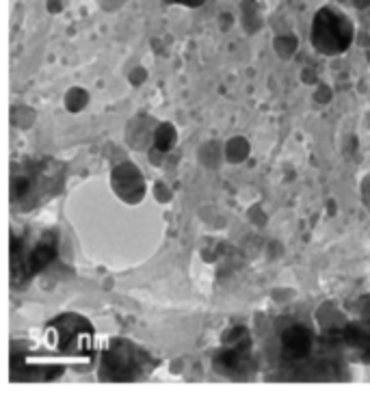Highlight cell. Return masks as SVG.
<instances>
[{
  "label": "cell",
  "mask_w": 370,
  "mask_h": 411,
  "mask_svg": "<svg viewBox=\"0 0 370 411\" xmlns=\"http://www.w3.org/2000/svg\"><path fill=\"white\" fill-rule=\"evenodd\" d=\"M46 342L56 355L89 362L93 353V329L83 316L65 314L46 327Z\"/></svg>",
  "instance_id": "cell-1"
},
{
  "label": "cell",
  "mask_w": 370,
  "mask_h": 411,
  "mask_svg": "<svg viewBox=\"0 0 370 411\" xmlns=\"http://www.w3.org/2000/svg\"><path fill=\"white\" fill-rule=\"evenodd\" d=\"M312 46L327 56L342 54L351 48L353 37H355V28L353 22L349 20L347 13L340 9H335L331 5L321 7L312 20Z\"/></svg>",
  "instance_id": "cell-2"
},
{
  "label": "cell",
  "mask_w": 370,
  "mask_h": 411,
  "mask_svg": "<svg viewBox=\"0 0 370 411\" xmlns=\"http://www.w3.org/2000/svg\"><path fill=\"white\" fill-rule=\"evenodd\" d=\"M148 355L132 347L126 340H117L111 345V349L105 353L102 359V379L111 381H128L139 376V372L145 368Z\"/></svg>",
  "instance_id": "cell-3"
},
{
  "label": "cell",
  "mask_w": 370,
  "mask_h": 411,
  "mask_svg": "<svg viewBox=\"0 0 370 411\" xmlns=\"http://www.w3.org/2000/svg\"><path fill=\"white\" fill-rule=\"evenodd\" d=\"M342 342L359 362H370V299L364 303L362 316L345 327Z\"/></svg>",
  "instance_id": "cell-4"
},
{
  "label": "cell",
  "mask_w": 370,
  "mask_h": 411,
  "mask_svg": "<svg viewBox=\"0 0 370 411\" xmlns=\"http://www.w3.org/2000/svg\"><path fill=\"white\" fill-rule=\"evenodd\" d=\"M312 345H314V338L310 333L308 327L304 325H292L284 331L282 335V353L284 359L290 364L297 362H304L310 353H312Z\"/></svg>",
  "instance_id": "cell-5"
},
{
  "label": "cell",
  "mask_w": 370,
  "mask_h": 411,
  "mask_svg": "<svg viewBox=\"0 0 370 411\" xmlns=\"http://www.w3.org/2000/svg\"><path fill=\"white\" fill-rule=\"evenodd\" d=\"M113 186L117 191V195L130 199V201H137L143 197V178L137 169H134L132 165H121L115 169V174H113Z\"/></svg>",
  "instance_id": "cell-6"
},
{
  "label": "cell",
  "mask_w": 370,
  "mask_h": 411,
  "mask_svg": "<svg viewBox=\"0 0 370 411\" xmlns=\"http://www.w3.org/2000/svg\"><path fill=\"white\" fill-rule=\"evenodd\" d=\"M56 256V238L54 236H44L37 243V247H32V251L24 258V266L26 273L32 275V273H40L42 268H46Z\"/></svg>",
  "instance_id": "cell-7"
},
{
  "label": "cell",
  "mask_w": 370,
  "mask_h": 411,
  "mask_svg": "<svg viewBox=\"0 0 370 411\" xmlns=\"http://www.w3.org/2000/svg\"><path fill=\"white\" fill-rule=\"evenodd\" d=\"M174 143H176V130H174L172 124H162L160 128H156V132H154V145H156V150L167 152V150L174 148Z\"/></svg>",
  "instance_id": "cell-8"
},
{
  "label": "cell",
  "mask_w": 370,
  "mask_h": 411,
  "mask_svg": "<svg viewBox=\"0 0 370 411\" xmlns=\"http://www.w3.org/2000/svg\"><path fill=\"white\" fill-rule=\"evenodd\" d=\"M247 152H249V148H247V143L243 139H237V141H232L227 145V158L232 162H241L247 156Z\"/></svg>",
  "instance_id": "cell-9"
},
{
  "label": "cell",
  "mask_w": 370,
  "mask_h": 411,
  "mask_svg": "<svg viewBox=\"0 0 370 411\" xmlns=\"http://www.w3.org/2000/svg\"><path fill=\"white\" fill-rule=\"evenodd\" d=\"M243 13H245V24H247V26H249V22H253V28L260 26L262 18H260V11H258V7H256L253 0H247V3L243 5Z\"/></svg>",
  "instance_id": "cell-10"
},
{
  "label": "cell",
  "mask_w": 370,
  "mask_h": 411,
  "mask_svg": "<svg viewBox=\"0 0 370 411\" xmlns=\"http://www.w3.org/2000/svg\"><path fill=\"white\" fill-rule=\"evenodd\" d=\"M174 3H182V5H186V7H199L204 0H174Z\"/></svg>",
  "instance_id": "cell-11"
},
{
  "label": "cell",
  "mask_w": 370,
  "mask_h": 411,
  "mask_svg": "<svg viewBox=\"0 0 370 411\" xmlns=\"http://www.w3.org/2000/svg\"><path fill=\"white\" fill-rule=\"evenodd\" d=\"M351 3H353L357 9H366V7H370V0H351Z\"/></svg>",
  "instance_id": "cell-12"
},
{
  "label": "cell",
  "mask_w": 370,
  "mask_h": 411,
  "mask_svg": "<svg viewBox=\"0 0 370 411\" xmlns=\"http://www.w3.org/2000/svg\"><path fill=\"white\" fill-rule=\"evenodd\" d=\"M48 9L50 11H59L61 7H59V0H48Z\"/></svg>",
  "instance_id": "cell-13"
}]
</instances>
